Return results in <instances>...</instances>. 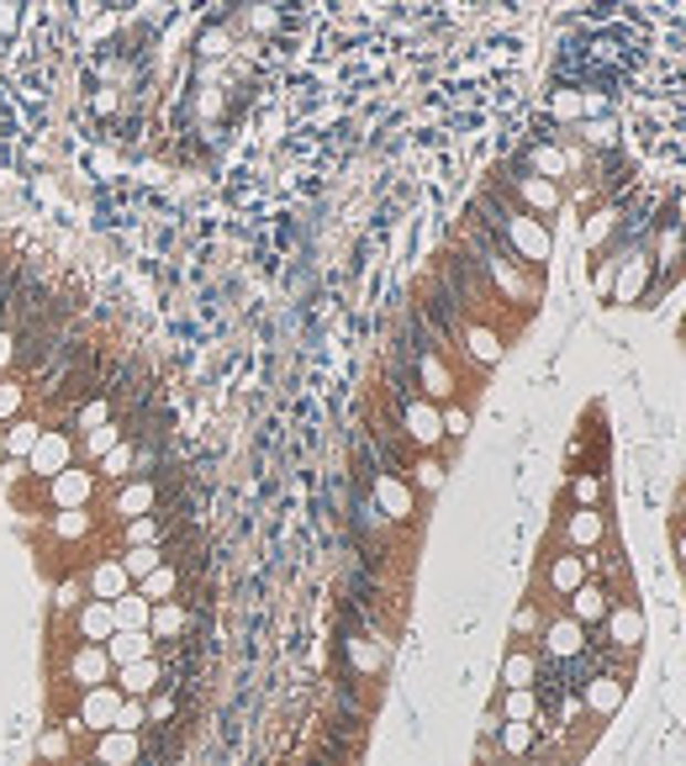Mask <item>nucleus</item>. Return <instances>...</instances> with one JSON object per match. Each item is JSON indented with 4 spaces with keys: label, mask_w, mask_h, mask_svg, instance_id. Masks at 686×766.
<instances>
[{
    "label": "nucleus",
    "mask_w": 686,
    "mask_h": 766,
    "mask_svg": "<svg viewBox=\"0 0 686 766\" xmlns=\"http://www.w3.org/2000/svg\"><path fill=\"white\" fill-rule=\"evenodd\" d=\"M143 709H148V724H169V718H175V693H169V682L159 693L143 697Z\"/></svg>",
    "instance_id": "c03bdc74"
},
{
    "label": "nucleus",
    "mask_w": 686,
    "mask_h": 766,
    "mask_svg": "<svg viewBox=\"0 0 686 766\" xmlns=\"http://www.w3.org/2000/svg\"><path fill=\"white\" fill-rule=\"evenodd\" d=\"M592 576V555H581V550H560L555 560H549V571H545V581H549V592L555 598H570L581 581Z\"/></svg>",
    "instance_id": "f3484780"
},
{
    "label": "nucleus",
    "mask_w": 686,
    "mask_h": 766,
    "mask_svg": "<svg viewBox=\"0 0 686 766\" xmlns=\"http://www.w3.org/2000/svg\"><path fill=\"white\" fill-rule=\"evenodd\" d=\"M570 619L576 623H587V629H592V623H602L608 619V608H613V598H608V587H597L592 576H587V581H581V587H576V592H570Z\"/></svg>",
    "instance_id": "4be33fe9"
},
{
    "label": "nucleus",
    "mask_w": 686,
    "mask_h": 766,
    "mask_svg": "<svg viewBox=\"0 0 686 766\" xmlns=\"http://www.w3.org/2000/svg\"><path fill=\"white\" fill-rule=\"evenodd\" d=\"M570 497H576V507H597V503H602V476L581 471V476L570 481Z\"/></svg>",
    "instance_id": "79ce46f5"
},
{
    "label": "nucleus",
    "mask_w": 686,
    "mask_h": 766,
    "mask_svg": "<svg viewBox=\"0 0 686 766\" xmlns=\"http://www.w3.org/2000/svg\"><path fill=\"white\" fill-rule=\"evenodd\" d=\"M64 629H70V640H85V646H106V640H112V629H117V613H112V602L85 598V602H80V608L70 613V619H64Z\"/></svg>",
    "instance_id": "9d476101"
},
{
    "label": "nucleus",
    "mask_w": 686,
    "mask_h": 766,
    "mask_svg": "<svg viewBox=\"0 0 686 766\" xmlns=\"http://www.w3.org/2000/svg\"><path fill=\"white\" fill-rule=\"evenodd\" d=\"M502 718H513V724H534V718H539V693H534V688H507V697H502Z\"/></svg>",
    "instance_id": "e433bc0d"
},
{
    "label": "nucleus",
    "mask_w": 686,
    "mask_h": 766,
    "mask_svg": "<svg viewBox=\"0 0 686 766\" xmlns=\"http://www.w3.org/2000/svg\"><path fill=\"white\" fill-rule=\"evenodd\" d=\"M539 629H545V623H539V608H534V602H523L518 613H513V634H528V640H534V634H539Z\"/></svg>",
    "instance_id": "49530a36"
},
{
    "label": "nucleus",
    "mask_w": 686,
    "mask_h": 766,
    "mask_svg": "<svg viewBox=\"0 0 686 766\" xmlns=\"http://www.w3.org/2000/svg\"><path fill=\"white\" fill-rule=\"evenodd\" d=\"M117 560L127 566V576H133V587H138L143 576L154 571V566H165L169 555H165V545H133V550H117Z\"/></svg>",
    "instance_id": "473e14b6"
},
{
    "label": "nucleus",
    "mask_w": 686,
    "mask_h": 766,
    "mask_svg": "<svg viewBox=\"0 0 686 766\" xmlns=\"http://www.w3.org/2000/svg\"><path fill=\"white\" fill-rule=\"evenodd\" d=\"M492 222H497V243L518 264L539 270V264L549 260V228H545V217L523 212V207H502V217H492Z\"/></svg>",
    "instance_id": "f257e3e1"
},
{
    "label": "nucleus",
    "mask_w": 686,
    "mask_h": 766,
    "mask_svg": "<svg viewBox=\"0 0 686 766\" xmlns=\"http://www.w3.org/2000/svg\"><path fill=\"white\" fill-rule=\"evenodd\" d=\"M112 682H117V693L122 697H148V693H159L169 682V671L159 655H143V661H127V667L112 671Z\"/></svg>",
    "instance_id": "9b49d317"
},
{
    "label": "nucleus",
    "mask_w": 686,
    "mask_h": 766,
    "mask_svg": "<svg viewBox=\"0 0 686 766\" xmlns=\"http://www.w3.org/2000/svg\"><path fill=\"white\" fill-rule=\"evenodd\" d=\"M85 592L101 602H117L122 592H133V576L122 566L117 555H95L91 566H85Z\"/></svg>",
    "instance_id": "ddd939ff"
},
{
    "label": "nucleus",
    "mask_w": 686,
    "mask_h": 766,
    "mask_svg": "<svg viewBox=\"0 0 686 766\" xmlns=\"http://www.w3.org/2000/svg\"><path fill=\"white\" fill-rule=\"evenodd\" d=\"M190 629V608L180 598H165V602H154V613H148V634L154 640H180Z\"/></svg>",
    "instance_id": "b1692460"
},
{
    "label": "nucleus",
    "mask_w": 686,
    "mask_h": 766,
    "mask_svg": "<svg viewBox=\"0 0 686 766\" xmlns=\"http://www.w3.org/2000/svg\"><path fill=\"white\" fill-rule=\"evenodd\" d=\"M27 402H32V386H27V376H0V429L11 423V418H22Z\"/></svg>",
    "instance_id": "2f4dec72"
},
{
    "label": "nucleus",
    "mask_w": 686,
    "mask_h": 766,
    "mask_svg": "<svg viewBox=\"0 0 686 766\" xmlns=\"http://www.w3.org/2000/svg\"><path fill=\"white\" fill-rule=\"evenodd\" d=\"M370 503H376L391 524H402V518L418 513V492H412V481H407L402 471H376V481H370Z\"/></svg>",
    "instance_id": "0eeeda50"
},
{
    "label": "nucleus",
    "mask_w": 686,
    "mask_h": 766,
    "mask_svg": "<svg viewBox=\"0 0 686 766\" xmlns=\"http://www.w3.org/2000/svg\"><path fill=\"white\" fill-rule=\"evenodd\" d=\"M122 534V550H133V545H165V513H143V518H127L117 524Z\"/></svg>",
    "instance_id": "c85d7f7f"
},
{
    "label": "nucleus",
    "mask_w": 686,
    "mask_h": 766,
    "mask_svg": "<svg viewBox=\"0 0 686 766\" xmlns=\"http://www.w3.org/2000/svg\"><path fill=\"white\" fill-rule=\"evenodd\" d=\"M143 513H159V481L154 476L117 481V492L106 497V518L112 524H127V518H143Z\"/></svg>",
    "instance_id": "423d86ee"
},
{
    "label": "nucleus",
    "mask_w": 686,
    "mask_h": 766,
    "mask_svg": "<svg viewBox=\"0 0 686 766\" xmlns=\"http://www.w3.org/2000/svg\"><path fill=\"white\" fill-rule=\"evenodd\" d=\"M122 439H127V423H122V418H112V423H101V429L74 433V444H80V460H85V465H95V460L106 455L112 444H122Z\"/></svg>",
    "instance_id": "a878e982"
},
{
    "label": "nucleus",
    "mask_w": 686,
    "mask_h": 766,
    "mask_svg": "<svg viewBox=\"0 0 686 766\" xmlns=\"http://www.w3.org/2000/svg\"><path fill=\"white\" fill-rule=\"evenodd\" d=\"M497 735H502V751H507V756H528L534 741H539V724H513V718H502Z\"/></svg>",
    "instance_id": "4c0bfd02"
},
{
    "label": "nucleus",
    "mask_w": 686,
    "mask_h": 766,
    "mask_svg": "<svg viewBox=\"0 0 686 766\" xmlns=\"http://www.w3.org/2000/svg\"><path fill=\"white\" fill-rule=\"evenodd\" d=\"M682 560H686V534H682Z\"/></svg>",
    "instance_id": "8fccbe9b"
},
{
    "label": "nucleus",
    "mask_w": 686,
    "mask_h": 766,
    "mask_svg": "<svg viewBox=\"0 0 686 766\" xmlns=\"http://www.w3.org/2000/svg\"><path fill=\"white\" fill-rule=\"evenodd\" d=\"M133 460H138V444H133V439H122V444H112L106 455L95 460V476H101V481H112V486H117V481H127V476H133Z\"/></svg>",
    "instance_id": "7c9ffc66"
},
{
    "label": "nucleus",
    "mask_w": 686,
    "mask_h": 766,
    "mask_svg": "<svg viewBox=\"0 0 686 766\" xmlns=\"http://www.w3.org/2000/svg\"><path fill=\"white\" fill-rule=\"evenodd\" d=\"M91 756L101 766H143V735L138 730H101L91 735Z\"/></svg>",
    "instance_id": "f8f14e48"
},
{
    "label": "nucleus",
    "mask_w": 686,
    "mask_h": 766,
    "mask_svg": "<svg viewBox=\"0 0 686 766\" xmlns=\"http://www.w3.org/2000/svg\"><path fill=\"white\" fill-rule=\"evenodd\" d=\"M117 730H148V709H143V697H122V709H117Z\"/></svg>",
    "instance_id": "a18cd8bd"
},
{
    "label": "nucleus",
    "mask_w": 686,
    "mask_h": 766,
    "mask_svg": "<svg viewBox=\"0 0 686 766\" xmlns=\"http://www.w3.org/2000/svg\"><path fill=\"white\" fill-rule=\"evenodd\" d=\"M539 682V655L528 646L507 650V661H502V688H534Z\"/></svg>",
    "instance_id": "c756f323"
},
{
    "label": "nucleus",
    "mask_w": 686,
    "mask_h": 766,
    "mask_svg": "<svg viewBox=\"0 0 686 766\" xmlns=\"http://www.w3.org/2000/svg\"><path fill=\"white\" fill-rule=\"evenodd\" d=\"M602 623H608V646H613V650H640V640H644V613H640V608L613 602Z\"/></svg>",
    "instance_id": "6ab92c4d"
},
{
    "label": "nucleus",
    "mask_w": 686,
    "mask_h": 766,
    "mask_svg": "<svg viewBox=\"0 0 686 766\" xmlns=\"http://www.w3.org/2000/svg\"><path fill=\"white\" fill-rule=\"evenodd\" d=\"M518 201H523V212H555L560 207V191H555V180L549 175H523L518 180Z\"/></svg>",
    "instance_id": "bb28decb"
},
{
    "label": "nucleus",
    "mask_w": 686,
    "mask_h": 766,
    "mask_svg": "<svg viewBox=\"0 0 686 766\" xmlns=\"http://www.w3.org/2000/svg\"><path fill=\"white\" fill-rule=\"evenodd\" d=\"M117 418V402H112V391H91L80 408L70 412V423L64 429L70 433H85V429H101V423H112Z\"/></svg>",
    "instance_id": "393cba45"
},
{
    "label": "nucleus",
    "mask_w": 686,
    "mask_h": 766,
    "mask_svg": "<svg viewBox=\"0 0 686 766\" xmlns=\"http://www.w3.org/2000/svg\"><path fill=\"white\" fill-rule=\"evenodd\" d=\"M402 439L407 444H418V450H433V444L444 439V412H439V402H428V397H407L402 402Z\"/></svg>",
    "instance_id": "1a4fd4ad"
},
{
    "label": "nucleus",
    "mask_w": 686,
    "mask_h": 766,
    "mask_svg": "<svg viewBox=\"0 0 686 766\" xmlns=\"http://www.w3.org/2000/svg\"><path fill=\"white\" fill-rule=\"evenodd\" d=\"M59 682H64L70 693H85V688L112 682V655H106V646L70 640V646H64V661H59Z\"/></svg>",
    "instance_id": "20e7f679"
},
{
    "label": "nucleus",
    "mask_w": 686,
    "mask_h": 766,
    "mask_svg": "<svg viewBox=\"0 0 686 766\" xmlns=\"http://www.w3.org/2000/svg\"><path fill=\"white\" fill-rule=\"evenodd\" d=\"M70 766H101V762H95V756H74Z\"/></svg>",
    "instance_id": "09e8293b"
},
{
    "label": "nucleus",
    "mask_w": 686,
    "mask_h": 766,
    "mask_svg": "<svg viewBox=\"0 0 686 766\" xmlns=\"http://www.w3.org/2000/svg\"><path fill=\"white\" fill-rule=\"evenodd\" d=\"M80 460V444H74V433L64 429V423H48L43 439H38V450L27 455V481H38L43 486L48 476H59L64 465H74Z\"/></svg>",
    "instance_id": "39448f33"
},
{
    "label": "nucleus",
    "mask_w": 686,
    "mask_h": 766,
    "mask_svg": "<svg viewBox=\"0 0 686 766\" xmlns=\"http://www.w3.org/2000/svg\"><path fill=\"white\" fill-rule=\"evenodd\" d=\"M32 751H38V762H43V766H70L74 756H80V751H74L70 724H59V718L38 730V745H32Z\"/></svg>",
    "instance_id": "5701e85b"
},
{
    "label": "nucleus",
    "mask_w": 686,
    "mask_h": 766,
    "mask_svg": "<svg viewBox=\"0 0 686 766\" xmlns=\"http://www.w3.org/2000/svg\"><path fill=\"white\" fill-rule=\"evenodd\" d=\"M439 412H444V433H450V439H465V429H471V412L454 408V402H450V408H439Z\"/></svg>",
    "instance_id": "de8ad7c7"
},
{
    "label": "nucleus",
    "mask_w": 686,
    "mask_h": 766,
    "mask_svg": "<svg viewBox=\"0 0 686 766\" xmlns=\"http://www.w3.org/2000/svg\"><path fill=\"white\" fill-rule=\"evenodd\" d=\"M112 613H117V629H148V613H154V602H148L138 587H133V592H122V598L112 602Z\"/></svg>",
    "instance_id": "f704fd0d"
},
{
    "label": "nucleus",
    "mask_w": 686,
    "mask_h": 766,
    "mask_svg": "<svg viewBox=\"0 0 686 766\" xmlns=\"http://www.w3.org/2000/svg\"><path fill=\"white\" fill-rule=\"evenodd\" d=\"M407 481H412V492H439V486H444V465L433 455H423L412 471H407Z\"/></svg>",
    "instance_id": "58836bf2"
},
{
    "label": "nucleus",
    "mask_w": 686,
    "mask_h": 766,
    "mask_svg": "<svg viewBox=\"0 0 686 766\" xmlns=\"http://www.w3.org/2000/svg\"><path fill=\"white\" fill-rule=\"evenodd\" d=\"M602 534H608V518L597 513V507H570L566 513V545L570 550H597L602 545Z\"/></svg>",
    "instance_id": "a211bd4d"
},
{
    "label": "nucleus",
    "mask_w": 686,
    "mask_h": 766,
    "mask_svg": "<svg viewBox=\"0 0 686 766\" xmlns=\"http://www.w3.org/2000/svg\"><path fill=\"white\" fill-rule=\"evenodd\" d=\"M38 492H43V513H64V507H91V503H95V492H101V476H95V465L74 460V465H64L59 476H48Z\"/></svg>",
    "instance_id": "7ed1b4c3"
},
{
    "label": "nucleus",
    "mask_w": 686,
    "mask_h": 766,
    "mask_svg": "<svg viewBox=\"0 0 686 766\" xmlns=\"http://www.w3.org/2000/svg\"><path fill=\"white\" fill-rule=\"evenodd\" d=\"M644 270H650V260H644V254H634V260H629V270H623V281H618V302H640Z\"/></svg>",
    "instance_id": "ea45409f"
},
{
    "label": "nucleus",
    "mask_w": 686,
    "mask_h": 766,
    "mask_svg": "<svg viewBox=\"0 0 686 766\" xmlns=\"http://www.w3.org/2000/svg\"><path fill=\"white\" fill-rule=\"evenodd\" d=\"M618 703H623V676H613V671H597V676L581 682V709H592L597 718H608Z\"/></svg>",
    "instance_id": "aec40b11"
},
{
    "label": "nucleus",
    "mask_w": 686,
    "mask_h": 766,
    "mask_svg": "<svg viewBox=\"0 0 686 766\" xmlns=\"http://www.w3.org/2000/svg\"><path fill=\"white\" fill-rule=\"evenodd\" d=\"M85 598H91V592H85V571H80V576H64V581L53 587L48 608H53V619H70V613H74V608H80Z\"/></svg>",
    "instance_id": "c9c22d12"
},
{
    "label": "nucleus",
    "mask_w": 686,
    "mask_h": 766,
    "mask_svg": "<svg viewBox=\"0 0 686 766\" xmlns=\"http://www.w3.org/2000/svg\"><path fill=\"white\" fill-rule=\"evenodd\" d=\"M344 646H349V661H355L359 671H365V676H376L380 671V661H386V655H380V646H370V640H344Z\"/></svg>",
    "instance_id": "a19ab883"
},
{
    "label": "nucleus",
    "mask_w": 686,
    "mask_h": 766,
    "mask_svg": "<svg viewBox=\"0 0 686 766\" xmlns=\"http://www.w3.org/2000/svg\"><path fill=\"white\" fill-rule=\"evenodd\" d=\"M418 386H423L428 402H450L454 397V370L444 365V355H439V338L423 334V344H418Z\"/></svg>",
    "instance_id": "6e6552de"
},
{
    "label": "nucleus",
    "mask_w": 686,
    "mask_h": 766,
    "mask_svg": "<svg viewBox=\"0 0 686 766\" xmlns=\"http://www.w3.org/2000/svg\"><path fill=\"white\" fill-rule=\"evenodd\" d=\"M539 640H545L549 661H576V655H587V623H576L570 613H560V619H549L545 629H539Z\"/></svg>",
    "instance_id": "4468645a"
},
{
    "label": "nucleus",
    "mask_w": 686,
    "mask_h": 766,
    "mask_svg": "<svg viewBox=\"0 0 686 766\" xmlns=\"http://www.w3.org/2000/svg\"><path fill=\"white\" fill-rule=\"evenodd\" d=\"M460 338H465V349H471L475 365H497L502 359L497 328H486V323H460Z\"/></svg>",
    "instance_id": "cd10ccee"
},
{
    "label": "nucleus",
    "mask_w": 686,
    "mask_h": 766,
    "mask_svg": "<svg viewBox=\"0 0 686 766\" xmlns=\"http://www.w3.org/2000/svg\"><path fill=\"white\" fill-rule=\"evenodd\" d=\"M17 355H22V334H17L11 323H0V376L17 370Z\"/></svg>",
    "instance_id": "37998d69"
},
{
    "label": "nucleus",
    "mask_w": 686,
    "mask_h": 766,
    "mask_svg": "<svg viewBox=\"0 0 686 766\" xmlns=\"http://www.w3.org/2000/svg\"><path fill=\"white\" fill-rule=\"evenodd\" d=\"M43 429H48V418H38V412H22V418H11V423L0 429V455H6V460H27L32 450H38Z\"/></svg>",
    "instance_id": "dca6fc26"
},
{
    "label": "nucleus",
    "mask_w": 686,
    "mask_h": 766,
    "mask_svg": "<svg viewBox=\"0 0 686 766\" xmlns=\"http://www.w3.org/2000/svg\"><path fill=\"white\" fill-rule=\"evenodd\" d=\"M117 709H122V693L117 682H101V688H85V693H74V709H70V735L80 741H91V735H101V730H117Z\"/></svg>",
    "instance_id": "f03ea898"
},
{
    "label": "nucleus",
    "mask_w": 686,
    "mask_h": 766,
    "mask_svg": "<svg viewBox=\"0 0 686 766\" xmlns=\"http://www.w3.org/2000/svg\"><path fill=\"white\" fill-rule=\"evenodd\" d=\"M95 524H101V513H91V507H64V513H48V539L70 550V545L91 539Z\"/></svg>",
    "instance_id": "2eb2a0df"
},
{
    "label": "nucleus",
    "mask_w": 686,
    "mask_h": 766,
    "mask_svg": "<svg viewBox=\"0 0 686 766\" xmlns=\"http://www.w3.org/2000/svg\"><path fill=\"white\" fill-rule=\"evenodd\" d=\"M106 655H112V671L127 667V661H143V655H159V640L148 629H112L106 640Z\"/></svg>",
    "instance_id": "412c9836"
},
{
    "label": "nucleus",
    "mask_w": 686,
    "mask_h": 766,
    "mask_svg": "<svg viewBox=\"0 0 686 766\" xmlns=\"http://www.w3.org/2000/svg\"><path fill=\"white\" fill-rule=\"evenodd\" d=\"M138 592H143L148 602L175 598V592H180V566H169V560H165V566H154V571L138 581Z\"/></svg>",
    "instance_id": "72a5a7b5"
}]
</instances>
